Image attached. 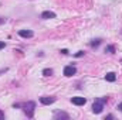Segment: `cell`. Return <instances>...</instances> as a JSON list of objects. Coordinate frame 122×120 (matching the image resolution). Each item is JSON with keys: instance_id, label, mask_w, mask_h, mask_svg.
<instances>
[{"instance_id": "1", "label": "cell", "mask_w": 122, "mask_h": 120, "mask_svg": "<svg viewBox=\"0 0 122 120\" xmlns=\"http://www.w3.org/2000/svg\"><path fill=\"white\" fill-rule=\"evenodd\" d=\"M107 103V97H101V99H97L95 102H94V105H92V112L95 113V115H99L101 112H102V109H104V105Z\"/></svg>"}, {"instance_id": "2", "label": "cell", "mask_w": 122, "mask_h": 120, "mask_svg": "<svg viewBox=\"0 0 122 120\" xmlns=\"http://www.w3.org/2000/svg\"><path fill=\"white\" fill-rule=\"evenodd\" d=\"M23 110H24V113L27 115V117H33V115H34V109H36V103L34 102H27V103H24L23 105Z\"/></svg>"}, {"instance_id": "3", "label": "cell", "mask_w": 122, "mask_h": 120, "mask_svg": "<svg viewBox=\"0 0 122 120\" xmlns=\"http://www.w3.org/2000/svg\"><path fill=\"white\" fill-rule=\"evenodd\" d=\"M71 102H72V105L84 106V105L87 103V99H85V97H82V96H74V97H71Z\"/></svg>"}, {"instance_id": "4", "label": "cell", "mask_w": 122, "mask_h": 120, "mask_svg": "<svg viewBox=\"0 0 122 120\" xmlns=\"http://www.w3.org/2000/svg\"><path fill=\"white\" fill-rule=\"evenodd\" d=\"M75 74H77V68H75V66L67 65V66L64 68V76H72V75H75Z\"/></svg>"}, {"instance_id": "5", "label": "cell", "mask_w": 122, "mask_h": 120, "mask_svg": "<svg viewBox=\"0 0 122 120\" xmlns=\"http://www.w3.org/2000/svg\"><path fill=\"white\" fill-rule=\"evenodd\" d=\"M57 99L54 97V96H43V97H40V102L43 103V105H51V103H54Z\"/></svg>"}, {"instance_id": "6", "label": "cell", "mask_w": 122, "mask_h": 120, "mask_svg": "<svg viewBox=\"0 0 122 120\" xmlns=\"http://www.w3.org/2000/svg\"><path fill=\"white\" fill-rule=\"evenodd\" d=\"M41 18H44V20H48V18H56V13H54V11H50V10L43 11V13H41Z\"/></svg>"}, {"instance_id": "7", "label": "cell", "mask_w": 122, "mask_h": 120, "mask_svg": "<svg viewBox=\"0 0 122 120\" xmlns=\"http://www.w3.org/2000/svg\"><path fill=\"white\" fill-rule=\"evenodd\" d=\"M19 35L23 37V38H31V37L34 35V32L31 30H20L19 31Z\"/></svg>"}, {"instance_id": "8", "label": "cell", "mask_w": 122, "mask_h": 120, "mask_svg": "<svg viewBox=\"0 0 122 120\" xmlns=\"http://www.w3.org/2000/svg\"><path fill=\"white\" fill-rule=\"evenodd\" d=\"M105 81L107 82H115L117 81V74L115 72H108L105 75Z\"/></svg>"}, {"instance_id": "9", "label": "cell", "mask_w": 122, "mask_h": 120, "mask_svg": "<svg viewBox=\"0 0 122 120\" xmlns=\"http://www.w3.org/2000/svg\"><path fill=\"white\" fill-rule=\"evenodd\" d=\"M54 119H70V116L65 113V112H57L56 115H54Z\"/></svg>"}, {"instance_id": "10", "label": "cell", "mask_w": 122, "mask_h": 120, "mask_svg": "<svg viewBox=\"0 0 122 120\" xmlns=\"http://www.w3.org/2000/svg\"><path fill=\"white\" fill-rule=\"evenodd\" d=\"M101 42H102V40H101V38L92 40L91 42H90V47H92V48H97V47H99V45H101Z\"/></svg>"}, {"instance_id": "11", "label": "cell", "mask_w": 122, "mask_h": 120, "mask_svg": "<svg viewBox=\"0 0 122 120\" xmlns=\"http://www.w3.org/2000/svg\"><path fill=\"white\" fill-rule=\"evenodd\" d=\"M105 52H108V54H114V52H115V45H107Z\"/></svg>"}, {"instance_id": "12", "label": "cell", "mask_w": 122, "mask_h": 120, "mask_svg": "<svg viewBox=\"0 0 122 120\" xmlns=\"http://www.w3.org/2000/svg\"><path fill=\"white\" fill-rule=\"evenodd\" d=\"M43 75H44V76H51V75H53V69H51V68H46V69L43 71Z\"/></svg>"}, {"instance_id": "13", "label": "cell", "mask_w": 122, "mask_h": 120, "mask_svg": "<svg viewBox=\"0 0 122 120\" xmlns=\"http://www.w3.org/2000/svg\"><path fill=\"white\" fill-rule=\"evenodd\" d=\"M84 54H85L84 51H78V52L74 54V57H75V58H81V57H84Z\"/></svg>"}, {"instance_id": "14", "label": "cell", "mask_w": 122, "mask_h": 120, "mask_svg": "<svg viewBox=\"0 0 122 120\" xmlns=\"http://www.w3.org/2000/svg\"><path fill=\"white\" fill-rule=\"evenodd\" d=\"M4 47H6V42L4 41H0V50H3Z\"/></svg>"}, {"instance_id": "15", "label": "cell", "mask_w": 122, "mask_h": 120, "mask_svg": "<svg viewBox=\"0 0 122 120\" xmlns=\"http://www.w3.org/2000/svg\"><path fill=\"white\" fill-rule=\"evenodd\" d=\"M61 54H64V55H67V54H68V50H65V48H64V50H61Z\"/></svg>"}, {"instance_id": "16", "label": "cell", "mask_w": 122, "mask_h": 120, "mask_svg": "<svg viewBox=\"0 0 122 120\" xmlns=\"http://www.w3.org/2000/svg\"><path fill=\"white\" fill-rule=\"evenodd\" d=\"M4 23H6V18H3V17H0V26H1V24H4Z\"/></svg>"}, {"instance_id": "17", "label": "cell", "mask_w": 122, "mask_h": 120, "mask_svg": "<svg viewBox=\"0 0 122 120\" xmlns=\"http://www.w3.org/2000/svg\"><path fill=\"white\" fill-rule=\"evenodd\" d=\"M117 109H118V110H121V112H122V102L119 103V105H118V107H117Z\"/></svg>"}, {"instance_id": "18", "label": "cell", "mask_w": 122, "mask_h": 120, "mask_svg": "<svg viewBox=\"0 0 122 120\" xmlns=\"http://www.w3.org/2000/svg\"><path fill=\"white\" fill-rule=\"evenodd\" d=\"M1 117H4V113H3V112H0V119H1Z\"/></svg>"}, {"instance_id": "19", "label": "cell", "mask_w": 122, "mask_h": 120, "mask_svg": "<svg viewBox=\"0 0 122 120\" xmlns=\"http://www.w3.org/2000/svg\"><path fill=\"white\" fill-rule=\"evenodd\" d=\"M6 71H7V68H4V69H1V71H0V74H3V72H6Z\"/></svg>"}]
</instances>
